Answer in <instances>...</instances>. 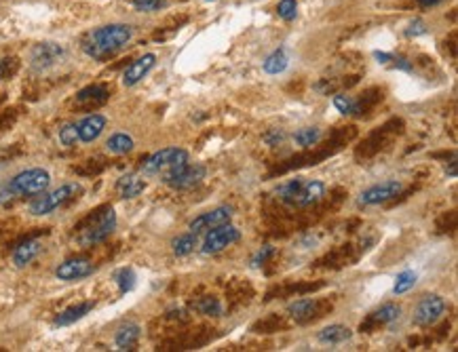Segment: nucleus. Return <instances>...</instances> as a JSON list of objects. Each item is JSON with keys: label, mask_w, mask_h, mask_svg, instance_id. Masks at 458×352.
I'll return each mask as SVG.
<instances>
[{"label": "nucleus", "mask_w": 458, "mask_h": 352, "mask_svg": "<svg viewBox=\"0 0 458 352\" xmlns=\"http://www.w3.org/2000/svg\"><path fill=\"white\" fill-rule=\"evenodd\" d=\"M131 38H133V28L131 26L110 24V26H104V28H98V30L91 32L87 36L82 49L89 57L104 59V57L112 55L114 51L123 49Z\"/></svg>", "instance_id": "f257e3e1"}, {"label": "nucleus", "mask_w": 458, "mask_h": 352, "mask_svg": "<svg viewBox=\"0 0 458 352\" xmlns=\"http://www.w3.org/2000/svg\"><path fill=\"white\" fill-rule=\"evenodd\" d=\"M189 164V152L182 148H163L158 152H154L152 156H148L142 162V173L144 175H156L163 173V182L167 178H171L173 173H177L179 169H184Z\"/></svg>", "instance_id": "f03ea898"}, {"label": "nucleus", "mask_w": 458, "mask_h": 352, "mask_svg": "<svg viewBox=\"0 0 458 352\" xmlns=\"http://www.w3.org/2000/svg\"><path fill=\"white\" fill-rule=\"evenodd\" d=\"M114 228H117V213H114L112 207H106V209H102L98 215L91 217V220L78 230L76 240H78L82 247L98 245V243H102L104 238H108Z\"/></svg>", "instance_id": "7ed1b4c3"}, {"label": "nucleus", "mask_w": 458, "mask_h": 352, "mask_svg": "<svg viewBox=\"0 0 458 352\" xmlns=\"http://www.w3.org/2000/svg\"><path fill=\"white\" fill-rule=\"evenodd\" d=\"M325 192V186L321 182H304V180H292L286 186L279 188V197L296 207H306L317 203Z\"/></svg>", "instance_id": "20e7f679"}, {"label": "nucleus", "mask_w": 458, "mask_h": 352, "mask_svg": "<svg viewBox=\"0 0 458 352\" xmlns=\"http://www.w3.org/2000/svg\"><path fill=\"white\" fill-rule=\"evenodd\" d=\"M51 184V175L45 169H28L17 173L15 178L7 184L15 197H36L43 194Z\"/></svg>", "instance_id": "39448f33"}, {"label": "nucleus", "mask_w": 458, "mask_h": 352, "mask_svg": "<svg viewBox=\"0 0 458 352\" xmlns=\"http://www.w3.org/2000/svg\"><path fill=\"white\" fill-rule=\"evenodd\" d=\"M82 188L80 184H64L59 186L57 190L49 192V194H43L40 199H36L32 205H30V213L32 215H47V213H53L55 209H59L61 205H66L68 201H72L76 194H80Z\"/></svg>", "instance_id": "423d86ee"}, {"label": "nucleus", "mask_w": 458, "mask_h": 352, "mask_svg": "<svg viewBox=\"0 0 458 352\" xmlns=\"http://www.w3.org/2000/svg\"><path fill=\"white\" fill-rule=\"evenodd\" d=\"M443 310H445V302L439 296H427L418 302L414 310V323L420 327H429L441 319Z\"/></svg>", "instance_id": "0eeeda50"}, {"label": "nucleus", "mask_w": 458, "mask_h": 352, "mask_svg": "<svg viewBox=\"0 0 458 352\" xmlns=\"http://www.w3.org/2000/svg\"><path fill=\"white\" fill-rule=\"evenodd\" d=\"M64 57V47L57 43H40L30 53V63L34 70L43 72L51 66H55Z\"/></svg>", "instance_id": "6e6552de"}, {"label": "nucleus", "mask_w": 458, "mask_h": 352, "mask_svg": "<svg viewBox=\"0 0 458 352\" xmlns=\"http://www.w3.org/2000/svg\"><path fill=\"white\" fill-rule=\"evenodd\" d=\"M235 240H239V230L230 224H222L218 228H212V232L207 234L205 243H203V253H218L222 249H226L228 245H232Z\"/></svg>", "instance_id": "1a4fd4ad"}, {"label": "nucleus", "mask_w": 458, "mask_h": 352, "mask_svg": "<svg viewBox=\"0 0 458 352\" xmlns=\"http://www.w3.org/2000/svg\"><path fill=\"white\" fill-rule=\"evenodd\" d=\"M203 180H205V167L203 164H186L184 169L173 173L171 178H167L165 184L175 188V190H186V188L201 184Z\"/></svg>", "instance_id": "9d476101"}, {"label": "nucleus", "mask_w": 458, "mask_h": 352, "mask_svg": "<svg viewBox=\"0 0 458 352\" xmlns=\"http://www.w3.org/2000/svg\"><path fill=\"white\" fill-rule=\"evenodd\" d=\"M94 270H96L94 261L76 257V259H66L64 263H59V266L55 268V277L59 281H78V279L94 275Z\"/></svg>", "instance_id": "9b49d317"}, {"label": "nucleus", "mask_w": 458, "mask_h": 352, "mask_svg": "<svg viewBox=\"0 0 458 352\" xmlns=\"http://www.w3.org/2000/svg\"><path fill=\"white\" fill-rule=\"evenodd\" d=\"M401 192V184L395 182V180H389V182H383V184H376L372 188L365 190L361 197H359V203L361 205H381L393 197H397Z\"/></svg>", "instance_id": "f8f14e48"}, {"label": "nucleus", "mask_w": 458, "mask_h": 352, "mask_svg": "<svg viewBox=\"0 0 458 352\" xmlns=\"http://www.w3.org/2000/svg\"><path fill=\"white\" fill-rule=\"evenodd\" d=\"M230 215H232V211H230L228 207H218V209L207 211V213L199 215L197 220H193V222H191V230H193L195 234H197V232H207V230H212V228H218V226H222V224H228V222H230Z\"/></svg>", "instance_id": "ddd939ff"}, {"label": "nucleus", "mask_w": 458, "mask_h": 352, "mask_svg": "<svg viewBox=\"0 0 458 352\" xmlns=\"http://www.w3.org/2000/svg\"><path fill=\"white\" fill-rule=\"evenodd\" d=\"M78 141H84V144H91L94 139H98L102 135V131L106 129V116L102 114H89L84 116L78 125Z\"/></svg>", "instance_id": "4468645a"}, {"label": "nucleus", "mask_w": 458, "mask_h": 352, "mask_svg": "<svg viewBox=\"0 0 458 352\" xmlns=\"http://www.w3.org/2000/svg\"><path fill=\"white\" fill-rule=\"evenodd\" d=\"M154 63H156V55H154V53L142 55L140 59H135V61L125 70V74H123V84H125V86L138 84V82L154 68Z\"/></svg>", "instance_id": "2eb2a0df"}, {"label": "nucleus", "mask_w": 458, "mask_h": 352, "mask_svg": "<svg viewBox=\"0 0 458 352\" xmlns=\"http://www.w3.org/2000/svg\"><path fill=\"white\" fill-rule=\"evenodd\" d=\"M144 188H146V182L140 178L138 173L123 175V178L119 180V184H117V190H119L121 199H135L144 192Z\"/></svg>", "instance_id": "dca6fc26"}, {"label": "nucleus", "mask_w": 458, "mask_h": 352, "mask_svg": "<svg viewBox=\"0 0 458 352\" xmlns=\"http://www.w3.org/2000/svg\"><path fill=\"white\" fill-rule=\"evenodd\" d=\"M40 253V240L38 238H30V240H24L20 247H15L13 251V263L17 268H24L28 263Z\"/></svg>", "instance_id": "f3484780"}, {"label": "nucleus", "mask_w": 458, "mask_h": 352, "mask_svg": "<svg viewBox=\"0 0 458 352\" xmlns=\"http://www.w3.org/2000/svg\"><path fill=\"white\" fill-rule=\"evenodd\" d=\"M108 100V89L104 84H91L87 89L78 91L76 95V104L80 106H100Z\"/></svg>", "instance_id": "a211bd4d"}, {"label": "nucleus", "mask_w": 458, "mask_h": 352, "mask_svg": "<svg viewBox=\"0 0 458 352\" xmlns=\"http://www.w3.org/2000/svg\"><path fill=\"white\" fill-rule=\"evenodd\" d=\"M91 310H94V302H82V304L70 306V308H66L61 314H57V319H55V325H57V327L72 325V323L80 321L82 316H87Z\"/></svg>", "instance_id": "6ab92c4d"}, {"label": "nucleus", "mask_w": 458, "mask_h": 352, "mask_svg": "<svg viewBox=\"0 0 458 352\" xmlns=\"http://www.w3.org/2000/svg\"><path fill=\"white\" fill-rule=\"evenodd\" d=\"M138 339H140V327L138 325H125L114 335V344H117L119 350H133Z\"/></svg>", "instance_id": "aec40b11"}, {"label": "nucleus", "mask_w": 458, "mask_h": 352, "mask_svg": "<svg viewBox=\"0 0 458 352\" xmlns=\"http://www.w3.org/2000/svg\"><path fill=\"white\" fill-rule=\"evenodd\" d=\"M350 337V329L344 325H330L319 333V342L323 344H342Z\"/></svg>", "instance_id": "412c9836"}, {"label": "nucleus", "mask_w": 458, "mask_h": 352, "mask_svg": "<svg viewBox=\"0 0 458 352\" xmlns=\"http://www.w3.org/2000/svg\"><path fill=\"white\" fill-rule=\"evenodd\" d=\"M315 308H317V302H313V300H298V302L290 304L288 312H290V316H292L294 321L302 323V321H306V319L313 316Z\"/></svg>", "instance_id": "4be33fe9"}, {"label": "nucleus", "mask_w": 458, "mask_h": 352, "mask_svg": "<svg viewBox=\"0 0 458 352\" xmlns=\"http://www.w3.org/2000/svg\"><path fill=\"white\" fill-rule=\"evenodd\" d=\"M288 53L283 49H277L274 53H270L264 61V72L268 74H281L288 68Z\"/></svg>", "instance_id": "5701e85b"}, {"label": "nucleus", "mask_w": 458, "mask_h": 352, "mask_svg": "<svg viewBox=\"0 0 458 352\" xmlns=\"http://www.w3.org/2000/svg\"><path fill=\"white\" fill-rule=\"evenodd\" d=\"M106 150L110 154H127L133 150V139L127 133H114L108 141H106Z\"/></svg>", "instance_id": "b1692460"}, {"label": "nucleus", "mask_w": 458, "mask_h": 352, "mask_svg": "<svg viewBox=\"0 0 458 352\" xmlns=\"http://www.w3.org/2000/svg\"><path fill=\"white\" fill-rule=\"evenodd\" d=\"M171 247H173V253L179 255V257L193 253L195 247H197V236H195V232H193V234H179V236L171 243Z\"/></svg>", "instance_id": "393cba45"}, {"label": "nucleus", "mask_w": 458, "mask_h": 352, "mask_svg": "<svg viewBox=\"0 0 458 352\" xmlns=\"http://www.w3.org/2000/svg\"><path fill=\"white\" fill-rule=\"evenodd\" d=\"M296 144L298 146H302V148H309V146H313V144H317L319 141V137H321V131L317 129V127H304V129H300L296 135Z\"/></svg>", "instance_id": "a878e982"}, {"label": "nucleus", "mask_w": 458, "mask_h": 352, "mask_svg": "<svg viewBox=\"0 0 458 352\" xmlns=\"http://www.w3.org/2000/svg\"><path fill=\"white\" fill-rule=\"evenodd\" d=\"M195 308L201 314H207V316H220L222 314V306L216 298H201V300L195 302Z\"/></svg>", "instance_id": "bb28decb"}, {"label": "nucleus", "mask_w": 458, "mask_h": 352, "mask_svg": "<svg viewBox=\"0 0 458 352\" xmlns=\"http://www.w3.org/2000/svg\"><path fill=\"white\" fill-rule=\"evenodd\" d=\"M114 279H117V285H119L121 293H129L135 287V273L131 268H121L114 275Z\"/></svg>", "instance_id": "cd10ccee"}, {"label": "nucleus", "mask_w": 458, "mask_h": 352, "mask_svg": "<svg viewBox=\"0 0 458 352\" xmlns=\"http://www.w3.org/2000/svg\"><path fill=\"white\" fill-rule=\"evenodd\" d=\"M399 306H395V304H385L378 312H374V316H372V321L374 323H393V321H397L399 319Z\"/></svg>", "instance_id": "c85d7f7f"}, {"label": "nucleus", "mask_w": 458, "mask_h": 352, "mask_svg": "<svg viewBox=\"0 0 458 352\" xmlns=\"http://www.w3.org/2000/svg\"><path fill=\"white\" fill-rule=\"evenodd\" d=\"M414 283H416V273H412V270H404V273L397 277V283H395L393 291H395L397 296H401V293L410 291V289L414 287Z\"/></svg>", "instance_id": "c756f323"}, {"label": "nucleus", "mask_w": 458, "mask_h": 352, "mask_svg": "<svg viewBox=\"0 0 458 352\" xmlns=\"http://www.w3.org/2000/svg\"><path fill=\"white\" fill-rule=\"evenodd\" d=\"M334 106L342 114H357L359 112V104L353 98H348V95H336L334 98Z\"/></svg>", "instance_id": "7c9ffc66"}, {"label": "nucleus", "mask_w": 458, "mask_h": 352, "mask_svg": "<svg viewBox=\"0 0 458 352\" xmlns=\"http://www.w3.org/2000/svg\"><path fill=\"white\" fill-rule=\"evenodd\" d=\"M277 13H279L281 20L292 22L298 15V3H296V0H281L279 7H277Z\"/></svg>", "instance_id": "2f4dec72"}, {"label": "nucleus", "mask_w": 458, "mask_h": 352, "mask_svg": "<svg viewBox=\"0 0 458 352\" xmlns=\"http://www.w3.org/2000/svg\"><path fill=\"white\" fill-rule=\"evenodd\" d=\"M59 141L64 144V146H74L76 141H78V129H76V125H64L61 129H59Z\"/></svg>", "instance_id": "473e14b6"}, {"label": "nucleus", "mask_w": 458, "mask_h": 352, "mask_svg": "<svg viewBox=\"0 0 458 352\" xmlns=\"http://www.w3.org/2000/svg\"><path fill=\"white\" fill-rule=\"evenodd\" d=\"M17 70V59L15 57H5L0 59V80H5L9 76H13Z\"/></svg>", "instance_id": "72a5a7b5"}, {"label": "nucleus", "mask_w": 458, "mask_h": 352, "mask_svg": "<svg viewBox=\"0 0 458 352\" xmlns=\"http://www.w3.org/2000/svg\"><path fill=\"white\" fill-rule=\"evenodd\" d=\"M165 5V0H133V7L142 13H150L156 11Z\"/></svg>", "instance_id": "f704fd0d"}, {"label": "nucleus", "mask_w": 458, "mask_h": 352, "mask_svg": "<svg viewBox=\"0 0 458 352\" xmlns=\"http://www.w3.org/2000/svg\"><path fill=\"white\" fill-rule=\"evenodd\" d=\"M424 32H427V28H424L422 22H414V24H410V28L406 30L408 36H420V34H424Z\"/></svg>", "instance_id": "c9c22d12"}, {"label": "nucleus", "mask_w": 458, "mask_h": 352, "mask_svg": "<svg viewBox=\"0 0 458 352\" xmlns=\"http://www.w3.org/2000/svg\"><path fill=\"white\" fill-rule=\"evenodd\" d=\"M13 199H15V194L11 192L9 186H3V188H0V205H7V203H11Z\"/></svg>", "instance_id": "e433bc0d"}, {"label": "nucleus", "mask_w": 458, "mask_h": 352, "mask_svg": "<svg viewBox=\"0 0 458 352\" xmlns=\"http://www.w3.org/2000/svg\"><path fill=\"white\" fill-rule=\"evenodd\" d=\"M270 253H272V247H264V249H262V251H260V253L253 257V266H260V263H264V261H266V257H268Z\"/></svg>", "instance_id": "4c0bfd02"}, {"label": "nucleus", "mask_w": 458, "mask_h": 352, "mask_svg": "<svg viewBox=\"0 0 458 352\" xmlns=\"http://www.w3.org/2000/svg\"><path fill=\"white\" fill-rule=\"evenodd\" d=\"M286 139V133L283 131H274L272 135H266V141L270 144V146H277L279 141H283Z\"/></svg>", "instance_id": "58836bf2"}, {"label": "nucleus", "mask_w": 458, "mask_h": 352, "mask_svg": "<svg viewBox=\"0 0 458 352\" xmlns=\"http://www.w3.org/2000/svg\"><path fill=\"white\" fill-rule=\"evenodd\" d=\"M393 61H395V68H399V70H404V72H410V70H412L410 61L404 59V57H397V59H393Z\"/></svg>", "instance_id": "ea45409f"}, {"label": "nucleus", "mask_w": 458, "mask_h": 352, "mask_svg": "<svg viewBox=\"0 0 458 352\" xmlns=\"http://www.w3.org/2000/svg\"><path fill=\"white\" fill-rule=\"evenodd\" d=\"M374 57H376L381 63H387V61H391V59H393V55H389V53H381V51H376V53H374Z\"/></svg>", "instance_id": "a19ab883"}, {"label": "nucleus", "mask_w": 458, "mask_h": 352, "mask_svg": "<svg viewBox=\"0 0 458 352\" xmlns=\"http://www.w3.org/2000/svg\"><path fill=\"white\" fill-rule=\"evenodd\" d=\"M418 3H420L422 7H435V5L441 3V0H418Z\"/></svg>", "instance_id": "79ce46f5"}, {"label": "nucleus", "mask_w": 458, "mask_h": 352, "mask_svg": "<svg viewBox=\"0 0 458 352\" xmlns=\"http://www.w3.org/2000/svg\"><path fill=\"white\" fill-rule=\"evenodd\" d=\"M445 173H448V178H456V162L454 160H452V164H450V169Z\"/></svg>", "instance_id": "37998d69"}, {"label": "nucleus", "mask_w": 458, "mask_h": 352, "mask_svg": "<svg viewBox=\"0 0 458 352\" xmlns=\"http://www.w3.org/2000/svg\"><path fill=\"white\" fill-rule=\"evenodd\" d=\"M207 3H214V0H207Z\"/></svg>", "instance_id": "c03bdc74"}]
</instances>
